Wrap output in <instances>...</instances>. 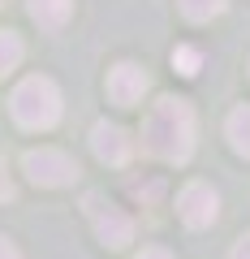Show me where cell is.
<instances>
[{"mask_svg": "<svg viewBox=\"0 0 250 259\" xmlns=\"http://www.w3.org/2000/svg\"><path fill=\"white\" fill-rule=\"evenodd\" d=\"M177 212H181V221L190 225V229H207V225L220 216V194L207 182H190L177 194Z\"/></svg>", "mask_w": 250, "mask_h": 259, "instance_id": "cell-5", "label": "cell"}, {"mask_svg": "<svg viewBox=\"0 0 250 259\" xmlns=\"http://www.w3.org/2000/svg\"><path fill=\"white\" fill-rule=\"evenodd\" d=\"M177 5L190 22H212L216 13H224V0H177Z\"/></svg>", "mask_w": 250, "mask_h": 259, "instance_id": "cell-11", "label": "cell"}, {"mask_svg": "<svg viewBox=\"0 0 250 259\" xmlns=\"http://www.w3.org/2000/svg\"><path fill=\"white\" fill-rule=\"evenodd\" d=\"M22 52H26V48H22V35H13V30H0V78L13 74V69L22 65Z\"/></svg>", "mask_w": 250, "mask_h": 259, "instance_id": "cell-10", "label": "cell"}, {"mask_svg": "<svg viewBox=\"0 0 250 259\" xmlns=\"http://www.w3.org/2000/svg\"><path fill=\"white\" fill-rule=\"evenodd\" d=\"M86 216H91V225H95V233H99V242L104 246H112V250H125L134 242V221L125 212H121L117 203H108L104 194H86Z\"/></svg>", "mask_w": 250, "mask_h": 259, "instance_id": "cell-4", "label": "cell"}, {"mask_svg": "<svg viewBox=\"0 0 250 259\" xmlns=\"http://www.w3.org/2000/svg\"><path fill=\"white\" fill-rule=\"evenodd\" d=\"M224 134H229V147L237 151V156L250 160V104H241V108L229 112V121H224Z\"/></svg>", "mask_w": 250, "mask_h": 259, "instance_id": "cell-9", "label": "cell"}, {"mask_svg": "<svg viewBox=\"0 0 250 259\" xmlns=\"http://www.w3.org/2000/svg\"><path fill=\"white\" fill-rule=\"evenodd\" d=\"M142 95H147V69L134 61H121L108 74V100L117 108H134V104H142Z\"/></svg>", "mask_w": 250, "mask_h": 259, "instance_id": "cell-6", "label": "cell"}, {"mask_svg": "<svg viewBox=\"0 0 250 259\" xmlns=\"http://www.w3.org/2000/svg\"><path fill=\"white\" fill-rule=\"evenodd\" d=\"M9 108H13V121L22 130H52L61 121V91H56L52 78L35 74V78H22L9 95Z\"/></svg>", "mask_w": 250, "mask_h": 259, "instance_id": "cell-2", "label": "cell"}, {"mask_svg": "<svg viewBox=\"0 0 250 259\" xmlns=\"http://www.w3.org/2000/svg\"><path fill=\"white\" fill-rule=\"evenodd\" d=\"M91 151L104 160V164H130V156H134V139L125 134L121 125H108V121H99V125L91 130Z\"/></svg>", "mask_w": 250, "mask_h": 259, "instance_id": "cell-7", "label": "cell"}, {"mask_svg": "<svg viewBox=\"0 0 250 259\" xmlns=\"http://www.w3.org/2000/svg\"><path fill=\"white\" fill-rule=\"evenodd\" d=\"M22 168L35 186H74L78 182V160L61 147H35L22 156Z\"/></svg>", "mask_w": 250, "mask_h": 259, "instance_id": "cell-3", "label": "cell"}, {"mask_svg": "<svg viewBox=\"0 0 250 259\" xmlns=\"http://www.w3.org/2000/svg\"><path fill=\"white\" fill-rule=\"evenodd\" d=\"M173 69L181 78H194L198 69H203V52H198V48H177L173 52Z\"/></svg>", "mask_w": 250, "mask_h": 259, "instance_id": "cell-12", "label": "cell"}, {"mask_svg": "<svg viewBox=\"0 0 250 259\" xmlns=\"http://www.w3.org/2000/svg\"><path fill=\"white\" fill-rule=\"evenodd\" d=\"M229 259H250V238H241L237 246H233V255Z\"/></svg>", "mask_w": 250, "mask_h": 259, "instance_id": "cell-16", "label": "cell"}, {"mask_svg": "<svg viewBox=\"0 0 250 259\" xmlns=\"http://www.w3.org/2000/svg\"><path fill=\"white\" fill-rule=\"evenodd\" d=\"M13 199V182H9V168H5V156H0V203Z\"/></svg>", "mask_w": 250, "mask_h": 259, "instance_id": "cell-13", "label": "cell"}, {"mask_svg": "<svg viewBox=\"0 0 250 259\" xmlns=\"http://www.w3.org/2000/svg\"><path fill=\"white\" fill-rule=\"evenodd\" d=\"M26 9L43 30H61L74 13V0H26Z\"/></svg>", "mask_w": 250, "mask_h": 259, "instance_id": "cell-8", "label": "cell"}, {"mask_svg": "<svg viewBox=\"0 0 250 259\" xmlns=\"http://www.w3.org/2000/svg\"><path fill=\"white\" fill-rule=\"evenodd\" d=\"M134 259H173V255H168L164 246H142V250H138Z\"/></svg>", "mask_w": 250, "mask_h": 259, "instance_id": "cell-14", "label": "cell"}, {"mask_svg": "<svg viewBox=\"0 0 250 259\" xmlns=\"http://www.w3.org/2000/svg\"><path fill=\"white\" fill-rule=\"evenodd\" d=\"M0 259H22V255H18V246H13L9 238H0Z\"/></svg>", "mask_w": 250, "mask_h": 259, "instance_id": "cell-15", "label": "cell"}, {"mask_svg": "<svg viewBox=\"0 0 250 259\" xmlns=\"http://www.w3.org/2000/svg\"><path fill=\"white\" fill-rule=\"evenodd\" d=\"M142 151L164 164H185L194 156V108L181 95H160L142 117Z\"/></svg>", "mask_w": 250, "mask_h": 259, "instance_id": "cell-1", "label": "cell"}]
</instances>
